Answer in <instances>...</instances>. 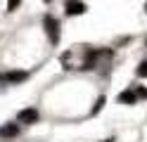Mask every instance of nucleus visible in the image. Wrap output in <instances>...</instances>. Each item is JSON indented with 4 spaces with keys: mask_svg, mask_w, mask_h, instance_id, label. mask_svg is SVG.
I'll use <instances>...</instances> for the list:
<instances>
[{
    "mask_svg": "<svg viewBox=\"0 0 147 142\" xmlns=\"http://www.w3.org/2000/svg\"><path fill=\"white\" fill-rule=\"evenodd\" d=\"M43 24H45V33H48L50 43H52V45H57V43H59V24H57V19L48 14V17L43 19Z\"/></svg>",
    "mask_w": 147,
    "mask_h": 142,
    "instance_id": "f257e3e1",
    "label": "nucleus"
},
{
    "mask_svg": "<svg viewBox=\"0 0 147 142\" xmlns=\"http://www.w3.org/2000/svg\"><path fill=\"white\" fill-rule=\"evenodd\" d=\"M17 118H19V123H36L38 121V111L36 109H22Z\"/></svg>",
    "mask_w": 147,
    "mask_h": 142,
    "instance_id": "f03ea898",
    "label": "nucleus"
},
{
    "mask_svg": "<svg viewBox=\"0 0 147 142\" xmlns=\"http://www.w3.org/2000/svg\"><path fill=\"white\" fill-rule=\"evenodd\" d=\"M86 5L81 0H67V14H83Z\"/></svg>",
    "mask_w": 147,
    "mask_h": 142,
    "instance_id": "7ed1b4c3",
    "label": "nucleus"
},
{
    "mask_svg": "<svg viewBox=\"0 0 147 142\" xmlns=\"http://www.w3.org/2000/svg\"><path fill=\"white\" fill-rule=\"evenodd\" d=\"M17 133H19V126L17 123H7V126L0 128V137H14Z\"/></svg>",
    "mask_w": 147,
    "mask_h": 142,
    "instance_id": "20e7f679",
    "label": "nucleus"
},
{
    "mask_svg": "<svg viewBox=\"0 0 147 142\" xmlns=\"http://www.w3.org/2000/svg\"><path fill=\"white\" fill-rule=\"evenodd\" d=\"M26 78V73L24 71H10V73H5L3 76V81H10V83H22Z\"/></svg>",
    "mask_w": 147,
    "mask_h": 142,
    "instance_id": "39448f33",
    "label": "nucleus"
},
{
    "mask_svg": "<svg viewBox=\"0 0 147 142\" xmlns=\"http://www.w3.org/2000/svg\"><path fill=\"white\" fill-rule=\"evenodd\" d=\"M135 100H138V95H135L133 90H126V92L119 95V102H121V104H133Z\"/></svg>",
    "mask_w": 147,
    "mask_h": 142,
    "instance_id": "423d86ee",
    "label": "nucleus"
},
{
    "mask_svg": "<svg viewBox=\"0 0 147 142\" xmlns=\"http://www.w3.org/2000/svg\"><path fill=\"white\" fill-rule=\"evenodd\" d=\"M138 76H140V78H147V62H142L140 66H138V71H135Z\"/></svg>",
    "mask_w": 147,
    "mask_h": 142,
    "instance_id": "0eeeda50",
    "label": "nucleus"
},
{
    "mask_svg": "<svg viewBox=\"0 0 147 142\" xmlns=\"http://www.w3.org/2000/svg\"><path fill=\"white\" fill-rule=\"evenodd\" d=\"M19 3H22V0H7V9H10V12H12V9H17V7H19Z\"/></svg>",
    "mask_w": 147,
    "mask_h": 142,
    "instance_id": "6e6552de",
    "label": "nucleus"
},
{
    "mask_svg": "<svg viewBox=\"0 0 147 142\" xmlns=\"http://www.w3.org/2000/svg\"><path fill=\"white\" fill-rule=\"evenodd\" d=\"M102 104H105V97H100V100H97V104H95V109H93V114H97L100 109H102Z\"/></svg>",
    "mask_w": 147,
    "mask_h": 142,
    "instance_id": "1a4fd4ad",
    "label": "nucleus"
},
{
    "mask_svg": "<svg viewBox=\"0 0 147 142\" xmlns=\"http://www.w3.org/2000/svg\"><path fill=\"white\" fill-rule=\"evenodd\" d=\"M135 95H138V97H147V88H140V90H138Z\"/></svg>",
    "mask_w": 147,
    "mask_h": 142,
    "instance_id": "9d476101",
    "label": "nucleus"
},
{
    "mask_svg": "<svg viewBox=\"0 0 147 142\" xmlns=\"http://www.w3.org/2000/svg\"><path fill=\"white\" fill-rule=\"evenodd\" d=\"M45 3H50V0H45Z\"/></svg>",
    "mask_w": 147,
    "mask_h": 142,
    "instance_id": "9b49d317",
    "label": "nucleus"
},
{
    "mask_svg": "<svg viewBox=\"0 0 147 142\" xmlns=\"http://www.w3.org/2000/svg\"><path fill=\"white\" fill-rule=\"evenodd\" d=\"M145 9H147V5H145Z\"/></svg>",
    "mask_w": 147,
    "mask_h": 142,
    "instance_id": "f8f14e48",
    "label": "nucleus"
}]
</instances>
